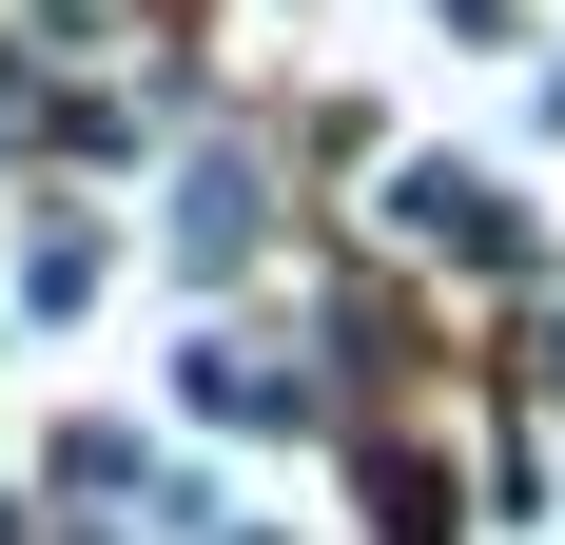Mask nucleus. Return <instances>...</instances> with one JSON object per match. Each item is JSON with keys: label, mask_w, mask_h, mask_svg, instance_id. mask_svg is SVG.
Segmentation results:
<instances>
[{"label": "nucleus", "mask_w": 565, "mask_h": 545, "mask_svg": "<svg viewBox=\"0 0 565 545\" xmlns=\"http://www.w3.org/2000/svg\"><path fill=\"white\" fill-rule=\"evenodd\" d=\"M175 234H195V272H234V254H254V175H234V157H195V195H175Z\"/></svg>", "instance_id": "nucleus-1"}, {"label": "nucleus", "mask_w": 565, "mask_h": 545, "mask_svg": "<svg viewBox=\"0 0 565 545\" xmlns=\"http://www.w3.org/2000/svg\"><path fill=\"white\" fill-rule=\"evenodd\" d=\"M409 234H429V254H488L508 195H488V175H409Z\"/></svg>", "instance_id": "nucleus-2"}]
</instances>
